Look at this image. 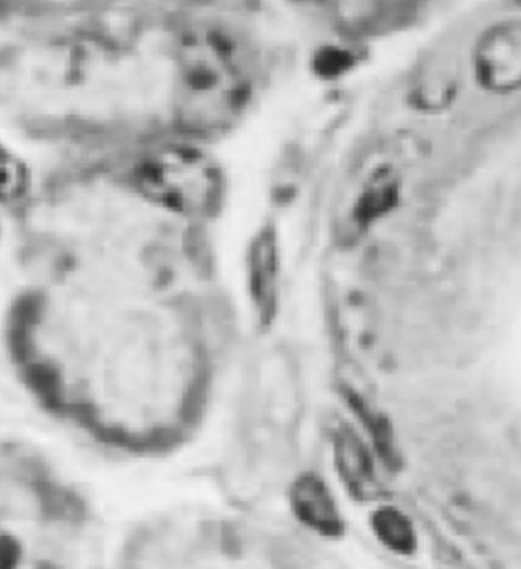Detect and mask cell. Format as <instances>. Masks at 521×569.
I'll list each match as a JSON object with an SVG mask.
<instances>
[{
	"label": "cell",
	"instance_id": "6da1fadb",
	"mask_svg": "<svg viewBox=\"0 0 521 569\" xmlns=\"http://www.w3.org/2000/svg\"><path fill=\"white\" fill-rule=\"evenodd\" d=\"M170 72L179 119L196 129H217L246 109L259 70L249 47L233 30L199 23L176 40Z\"/></svg>",
	"mask_w": 521,
	"mask_h": 569
},
{
	"label": "cell",
	"instance_id": "8992f818",
	"mask_svg": "<svg viewBox=\"0 0 521 569\" xmlns=\"http://www.w3.org/2000/svg\"><path fill=\"white\" fill-rule=\"evenodd\" d=\"M22 545L17 538L3 535L2 537V550H0V557H2V569H17L20 567L22 561Z\"/></svg>",
	"mask_w": 521,
	"mask_h": 569
},
{
	"label": "cell",
	"instance_id": "5b68a950",
	"mask_svg": "<svg viewBox=\"0 0 521 569\" xmlns=\"http://www.w3.org/2000/svg\"><path fill=\"white\" fill-rule=\"evenodd\" d=\"M370 528L379 543L397 557L410 558L419 551L420 538L415 523L405 511L393 505L375 508L370 515Z\"/></svg>",
	"mask_w": 521,
	"mask_h": 569
},
{
	"label": "cell",
	"instance_id": "277c9868",
	"mask_svg": "<svg viewBox=\"0 0 521 569\" xmlns=\"http://www.w3.org/2000/svg\"><path fill=\"white\" fill-rule=\"evenodd\" d=\"M337 470L353 500L373 501L379 497V480L369 451L353 437H340L335 447Z\"/></svg>",
	"mask_w": 521,
	"mask_h": 569
},
{
	"label": "cell",
	"instance_id": "7a4b0ae2",
	"mask_svg": "<svg viewBox=\"0 0 521 569\" xmlns=\"http://www.w3.org/2000/svg\"><path fill=\"white\" fill-rule=\"evenodd\" d=\"M472 69L489 93L521 92V19L497 20L480 33L472 50Z\"/></svg>",
	"mask_w": 521,
	"mask_h": 569
},
{
	"label": "cell",
	"instance_id": "3957f363",
	"mask_svg": "<svg viewBox=\"0 0 521 569\" xmlns=\"http://www.w3.org/2000/svg\"><path fill=\"white\" fill-rule=\"evenodd\" d=\"M290 508L297 520L319 537L337 540L345 533V520L332 491L317 475H302L290 488Z\"/></svg>",
	"mask_w": 521,
	"mask_h": 569
},
{
	"label": "cell",
	"instance_id": "ba28073f",
	"mask_svg": "<svg viewBox=\"0 0 521 569\" xmlns=\"http://www.w3.org/2000/svg\"><path fill=\"white\" fill-rule=\"evenodd\" d=\"M513 3H517V6H521V0H512Z\"/></svg>",
	"mask_w": 521,
	"mask_h": 569
},
{
	"label": "cell",
	"instance_id": "52a82bcc",
	"mask_svg": "<svg viewBox=\"0 0 521 569\" xmlns=\"http://www.w3.org/2000/svg\"><path fill=\"white\" fill-rule=\"evenodd\" d=\"M300 2H303V3H317V2H320V0H300Z\"/></svg>",
	"mask_w": 521,
	"mask_h": 569
}]
</instances>
